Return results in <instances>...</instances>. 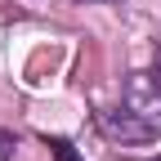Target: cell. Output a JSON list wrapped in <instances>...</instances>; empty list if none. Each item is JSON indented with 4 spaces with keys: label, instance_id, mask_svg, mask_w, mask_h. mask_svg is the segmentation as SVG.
<instances>
[{
    "label": "cell",
    "instance_id": "cell-1",
    "mask_svg": "<svg viewBox=\"0 0 161 161\" xmlns=\"http://www.w3.org/2000/svg\"><path fill=\"white\" fill-rule=\"evenodd\" d=\"M98 130L116 143H152L161 134V112H143V108H108L98 112Z\"/></svg>",
    "mask_w": 161,
    "mask_h": 161
},
{
    "label": "cell",
    "instance_id": "cell-2",
    "mask_svg": "<svg viewBox=\"0 0 161 161\" xmlns=\"http://www.w3.org/2000/svg\"><path fill=\"white\" fill-rule=\"evenodd\" d=\"M45 148H49L54 161H85V157H80V152L67 143V139H58V134H45Z\"/></svg>",
    "mask_w": 161,
    "mask_h": 161
},
{
    "label": "cell",
    "instance_id": "cell-3",
    "mask_svg": "<svg viewBox=\"0 0 161 161\" xmlns=\"http://www.w3.org/2000/svg\"><path fill=\"white\" fill-rule=\"evenodd\" d=\"M152 80L161 85V40H157V58H152Z\"/></svg>",
    "mask_w": 161,
    "mask_h": 161
},
{
    "label": "cell",
    "instance_id": "cell-4",
    "mask_svg": "<svg viewBox=\"0 0 161 161\" xmlns=\"http://www.w3.org/2000/svg\"><path fill=\"white\" fill-rule=\"evenodd\" d=\"M85 5H121V0H85Z\"/></svg>",
    "mask_w": 161,
    "mask_h": 161
}]
</instances>
